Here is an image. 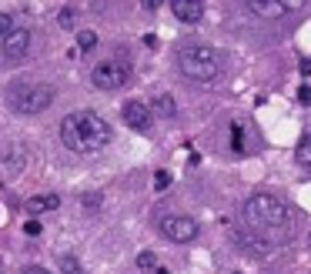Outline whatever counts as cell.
Here are the masks:
<instances>
[{
    "instance_id": "6da1fadb",
    "label": "cell",
    "mask_w": 311,
    "mask_h": 274,
    "mask_svg": "<svg viewBox=\"0 0 311 274\" xmlns=\"http://www.w3.org/2000/svg\"><path fill=\"white\" fill-rule=\"evenodd\" d=\"M114 137L111 124L104 121L94 110H77V114H67L60 124V141L67 151L74 154H94L100 147H107Z\"/></svg>"
},
{
    "instance_id": "7a4b0ae2",
    "label": "cell",
    "mask_w": 311,
    "mask_h": 274,
    "mask_svg": "<svg viewBox=\"0 0 311 274\" xmlns=\"http://www.w3.org/2000/svg\"><path fill=\"white\" fill-rule=\"evenodd\" d=\"M245 224L265 238H288L291 234V211L275 194H255L245 201Z\"/></svg>"
},
{
    "instance_id": "3957f363",
    "label": "cell",
    "mask_w": 311,
    "mask_h": 274,
    "mask_svg": "<svg viewBox=\"0 0 311 274\" xmlns=\"http://www.w3.org/2000/svg\"><path fill=\"white\" fill-rule=\"evenodd\" d=\"M178 67H181L184 77L208 84V80H214V77L221 74V54L208 44H188L178 54Z\"/></svg>"
},
{
    "instance_id": "277c9868",
    "label": "cell",
    "mask_w": 311,
    "mask_h": 274,
    "mask_svg": "<svg viewBox=\"0 0 311 274\" xmlns=\"http://www.w3.org/2000/svg\"><path fill=\"white\" fill-rule=\"evenodd\" d=\"M7 104H10L17 114H44L50 104H54V90L47 84H27V87H17L7 94Z\"/></svg>"
},
{
    "instance_id": "5b68a950",
    "label": "cell",
    "mask_w": 311,
    "mask_h": 274,
    "mask_svg": "<svg viewBox=\"0 0 311 274\" xmlns=\"http://www.w3.org/2000/svg\"><path fill=\"white\" fill-rule=\"evenodd\" d=\"M127 80H131V67L124 60H100L90 70V84L97 90H121Z\"/></svg>"
},
{
    "instance_id": "8992f818",
    "label": "cell",
    "mask_w": 311,
    "mask_h": 274,
    "mask_svg": "<svg viewBox=\"0 0 311 274\" xmlns=\"http://www.w3.org/2000/svg\"><path fill=\"white\" fill-rule=\"evenodd\" d=\"M231 244L238 248L241 254H251V258H268L271 244L265 241V234H258L255 228H231Z\"/></svg>"
},
{
    "instance_id": "52a82bcc",
    "label": "cell",
    "mask_w": 311,
    "mask_h": 274,
    "mask_svg": "<svg viewBox=\"0 0 311 274\" xmlns=\"http://www.w3.org/2000/svg\"><path fill=\"white\" fill-rule=\"evenodd\" d=\"M161 231H164L171 241L188 244V241H194V238H198V221L188 218V214H174V218H164Z\"/></svg>"
},
{
    "instance_id": "ba28073f",
    "label": "cell",
    "mask_w": 311,
    "mask_h": 274,
    "mask_svg": "<svg viewBox=\"0 0 311 274\" xmlns=\"http://www.w3.org/2000/svg\"><path fill=\"white\" fill-rule=\"evenodd\" d=\"M121 117H124V124L131 127V131H147L151 124H154V110L147 107L144 100H127L121 107Z\"/></svg>"
},
{
    "instance_id": "9c48e42d",
    "label": "cell",
    "mask_w": 311,
    "mask_h": 274,
    "mask_svg": "<svg viewBox=\"0 0 311 274\" xmlns=\"http://www.w3.org/2000/svg\"><path fill=\"white\" fill-rule=\"evenodd\" d=\"M245 3L251 7V13L265 17V20H285V17L295 10L288 0H245Z\"/></svg>"
},
{
    "instance_id": "30bf717a",
    "label": "cell",
    "mask_w": 311,
    "mask_h": 274,
    "mask_svg": "<svg viewBox=\"0 0 311 274\" xmlns=\"http://www.w3.org/2000/svg\"><path fill=\"white\" fill-rule=\"evenodd\" d=\"M27 47H30V30H27V27H13V30L3 37V54L10 57V60L23 57Z\"/></svg>"
},
{
    "instance_id": "8fae6325",
    "label": "cell",
    "mask_w": 311,
    "mask_h": 274,
    "mask_svg": "<svg viewBox=\"0 0 311 274\" xmlns=\"http://www.w3.org/2000/svg\"><path fill=\"white\" fill-rule=\"evenodd\" d=\"M171 13L181 23H198L204 17V0H171Z\"/></svg>"
},
{
    "instance_id": "7c38bea8",
    "label": "cell",
    "mask_w": 311,
    "mask_h": 274,
    "mask_svg": "<svg viewBox=\"0 0 311 274\" xmlns=\"http://www.w3.org/2000/svg\"><path fill=\"white\" fill-rule=\"evenodd\" d=\"M60 208V198L57 194H37V198H27V211L40 214V211H57Z\"/></svg>"
},
{
    "instance_id": "4fadbf2b",
    "label": "cell",
    "mask_w": 311,
    "mask_h": 274,
    "mask_svg": "<svg viewBox=\"0 0 311 274\" xmlns=\"http://www.w3.org/2000/svg\"><path fill=\"white\" fill-rule=\"evenodd\" d=\"M151 110H154L157 117H174V114H178V104H174L171 94H157L154 104H151Z\"/></svg>"
},
{
    "instance_id": "5bb4252c",
    "label": "cell",
    "mask_w": 311,
    "mask_h": 274,
    "mask_svg": "<svg viewBox=\"0 0 311 274\" xmlns=\"http://www.w3.org/2000/svg\"><path fill=\"white\" fill-rule=\"evenodd\" d=\"M57 264H60V271H64V274H84L80 261H77V258H70V254H60V258H57Z\"/></svg>"
},
{
    "instance_id": "9a60e30c",
    "label": "cell",
    "mask_w": 311,
    "mask_h": 274,
    "mask_svg": "<svg viewBox=\"0 0 311 274\" xmlns=\"http://www.w3.org/2000/svg\"><path fill=\"white\" fill-rule=\"evenodd\" d=\"M298 164L311 171V137H305V141L298 144Z\"/></svg>"
},
{
    "instance_id": "2e32d148",
    "label": "cell",
    "mask_w": 311,
    "mask_h": 274,
    "mask_svg": "<svg viewBox=\"0 0 311 274\" xmlns=\"http://www.w3.org/2000/svg\"><path fill=\"white\" fill-rule=\"evenodd\" d=\"M77 47L80 50H94V47H97V33L94 30H80L77 33Z\"/></svg>"
},
{
    "instance_id": "e0dca14e",
    "label": "cell",
    "mask_w": 311,
    "mask_h": 274,
    "mask_svg": "<svg viewBox=\"0 0 311 274\" xmlns=\"http://www.w3.org/2000/svg\"><path fill=\"white\" fill-rule=\"evenodd\" d=\"M154 264H157V258H154V254H151V251L137 254V268H144V271H147V268H154Z\"/></svg>"
},
{
    "instance_id": "ac0fdd59",
    "label": "cell",
    "mask_w": 311,
    "mask_h": 274,
    "mask_svg": "<svg viewBox=\"0 0 311 274\" xmlns=\"http://www.w3.org/2000/svg\"><path fill=\"white\" fill-rule=\"evenodd\" d=\"M13 30V20H10V13H0V40L7 37V33Z\"/></svg>"
},
{
    "instance_id": "d6986e66",
    "label": "cell",
    "mask_w": 311,
    "mask_h": 274,
    "mask_svg": "<svg viewBox=\"0 0 311 274\" xmlns=\"http://www.w3.org/2000/svg\"><path fill=\"white\" fill-rule=\"evenodd\" d=\"M167 184H171V174H167V171H157V174H154V187H157V191H164Z\"/></svg>"
},
{
    "instance_id": "ffe728a7",
    "label": "cell",
    "mask_w": 311,
    "mask_h": 274,
    "mask_svg": "<svg viewBox=\"0 0 311 274\" xmlns=\"http://www.w3.org/2000/svg\"><path fill=\"white\" fill-rule=\"evenodd\" d=\"M234 151H238V154H241V151H245V144H241V141H245V137H241V127H238V124H234Z\"/></svg>"
},
{
    "instance_id": "44dd1931",
    "label": "cell",
    "mask_w": 311,
    "mask_h": 274,
    "mask_svg": "<svg viewBox=\"0 0 311 274\" xmlns=\"http://www.w3.org/2000/svg\"><path fill=\"white\" fill-rule=\"evenodd\" d=\"M298 97H301V104H311V87H308V84L298 87Z\"/></svg>"
},
{
    "instance_id": "7402d4cb",
    "label": "cell",
    "mask_w": 311,
    "mask_h": 274,
    "mask_svg": "<svg viewBox=\"0 0 311 274\" xmlns=\"http://www.w3.org/2000/svg\"><path fill=\"white\" fill-rule=\"evenodd\" d=\"M20 274H50L47 268H40V264H30V268H23Z\"/></svg>"
},
{
    "instance_id": "603a6c76",
    "label": "cell",
    "mask_w": 311,
    "mask_h": 274,
    "mask_svg": "<svg viewBox=\"0 0 311 274\" xmlns=\"http://www.w3.org/2000/svg\"><path fill=\"white\" fill-rule=\"evenodd\" d=\"M23 231H27L30 238H33V234H40V221H27V228H23Z\"/></svg>"
},
{
    "instance_id": "cb8c5ba5",
    "label": "cell",
    "mask_w": 311,
    "mask_h": 274,
    "mask_svg": "<svg viewBox=\"0 0 311 274\" xmlns=\"http://www.w3.org/2000/svg\"><path fill=\"white\" fill-rule=\"evenodd\" d=\"M60 23L70 27V23H74V10H60Z\"/></svg>"
},
{
    "instance_id": "d4e9b609",
    "label": "cell",
    "mask_w": 311,
    "mask_h": 274,
    "mask_svg": "<svg viewBox=\"0 0 311 274\" xmlns=\"http://www.w3.org/2000/svg\"><path fill=\"white\" fill-rule=\"evenodd\" d=\"M161 3H164V0H141V7H147V10H157Z\"/></svg>"
},
{
    "instance_id": "484cf974",
    "label": "cell",
    "mask_w": 311,
    "mask_h": 274,
    "mask_svg": "<svg viewBox=\"0 0 311 274\" xmlns=\"http://www.w3.org/2000/svg\"><path fill=\"white\" fill-rule=\"evenodd\" d=\"M298 70H301V77H308V74H311V60H301Z\"/></svg>"
},
{
    "instance_id": "4316f807",
    "label": "cell",
    "mask_w": 311,
    "mask_h": 274,
    "mask_svg": "<svg viewBox=\"0 0 311 274\" xmlns=\"http://www.w3.org/2000/svg\"><path fill=\"white\" fill-rule=\"evenodd\" d=\"M291 7H295V10H298V7H305V0H288Z\"/></svg>"
},
{
    "instance_id": "83f0119b",
    "label": "cell",
    "mask_w": 311,
    "mask_h": 274,
    "mask_svg": "<svg viewBox=\"0 0 311 274\" xmlns=\"http://www.w3.org/2000/svg\"><path fill=\"white\" fill-rule=\"evenodd\" d=\"M157 274H171V271H167V268H157Z\"/></svg>"
}]
</instances>
